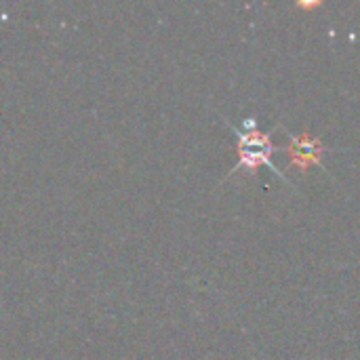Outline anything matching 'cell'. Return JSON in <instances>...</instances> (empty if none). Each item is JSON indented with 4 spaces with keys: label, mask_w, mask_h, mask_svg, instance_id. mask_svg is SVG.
<instances>
[{
    "label": "cell",
    "mask_w": 360,
    "mask_h": 360,
    "mask_svg": "<svg viewBox=\"0 0 360 360\" xmlns=\"http://www.w3.org/2000/svg\"><path fill=\"white\" fill-rule=\"evenodd\" d=\"M234 131L238 135V148H236L238 162H236L234 171L245 169L247 173L253 175L259 167H268L274 175H278L283 181H287L285 173L278 171V167L272 162V156L276 152V146L272 143V133H262L253 118L243 122V131L236 127H234Z\"/></svg>",
    "instance_id": "obj_1"
},
{
    "label": "cell",
    "mask_w": 360,
    "mask_h": 360,
    "mask_svg": "<svg viewBox=\"0 0 360 360\" xmlns=\"http://www.w3.org/2000/svg\"><path fill=\"white\" fill-rule=\"evenodd\" d=\"M327 152H329L327 146L310 133H300V135L289 133V141L285 146L289 167L297 169L300 173H306L310 167H325L323 156Z\"/></svg>",
    "instance_id": "obj_2"
},
{
    "label": "cell",
    "mask_w": 360,
    "mask_h": 360,
    "mask_svg": "<svg viewBox=\"0 0 360 360\" xmlns=\"http://www.w3.org/2000/svg\"><path fill=\"white\" fill-rule=\"evenodd\" d=\"M300 6H306V8H314V6H321V2H300Z\"/></svg>",
    "instance_id": "obj_3"
}]
</instances>
